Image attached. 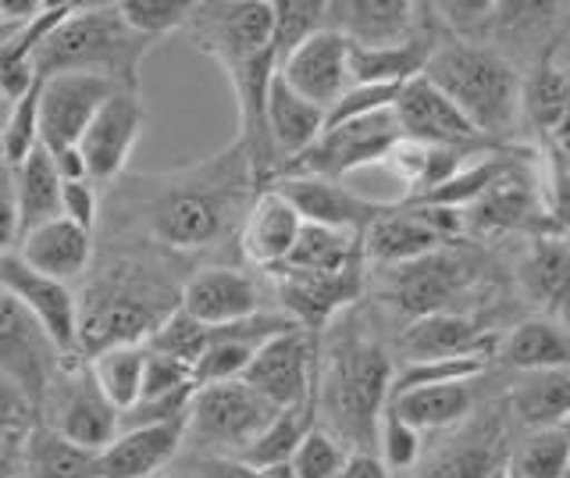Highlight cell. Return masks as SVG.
<instances>
[{"instance_id":"4fadbf2b","label":"cell","mask_w":570,"mask_h":478,"mask_svg":"<svg viewBox=\"0 0 570 478\" xmlns=\"http://www.w3.org/2000/svg\"><path fill=\"white\" fill-rule=\"evenodd\" d=\"M275 308L267 275H254L246 264H200L183 290V311L210 329H225Z\"/></svg>"},{"instance_id":"2e32d148","label":"cell","mask_w":570,"mask_h":478,"mask_svg":"<svg viewBox=\"0 0 570 478\" xmlns=\"http://www.w3.org/2000/svg\"><path fill=\"white\" fill-rule=\"evenodd\" d=\"M317 358H321V335H311L303 329L285 332L257 353V361L249 364L243 382L254 386L278 411L307 407L314 403V389H317Z\"/></svg>"},{"instance_id":"4dcf8cb0","label":"cell","mask_w":570,"mask_h":478,"mask_svg":"<svg viewBox=\"0 0 570 478\" xmlns=\"http://www.w3.org/2000/svg\"><path fill=\"white\" fill-rule=\"evenodd\" d=\"M567 37L549 43L542 55L524 68L521 115H524V129L539 136V150L549 144V136L557 133L560 118L567 111V100H570V61H563Z\"/></svg>"},{"instance_id":"52a82bcc","label":"cell","mask_w":570,"mask_h":478,"mask_svg":"<svg viewBox=\"0 0 570 478\" xmlns=\"http://www.w3.org/2000/svg\"><path fill=\"white\" fill-rule=\"evenodd\" d=\"M278 414V407L243 379L200 386L186 418L183 457H243Z\"/></svg>"},{"instance_id":"30bf717a","label":"cell","mask_w":570,"mask_h":478,"mask_svg":"<svg viewBox=\"0 0 570 478\" xmlns=\"http://www.w3.org/2000/svg\"><path fill=\"white\" fill-rule=\"evenodd\" d=\"M186 40L228 72L275 43V4L267 0H204L186 26Z\"/></svg>"},{"instance_id":"9f6ffc18","label":"cell","mask_w":570,"mask_h":478,"mask_svg":"<svg viewBox=\"0 0 570 478\" xmlns=\"http://www.w3.org/2000/svg\"><path fill=\"white\" fill-rule=\"evenodd\" d=\"M157 478H193L186 468H175V471H165V475H157Z\"/></svg>"},{"instance_id":"5bb4252c","label":"cell","mask_w":570,"mask_h":478,"mask_svg":"<svg viewBox=\"0 0 570 478\" xmlns=\"http://www.w3.org/2000/svg\"><path fill=\"white\" fill-rule=\"evenodd\" d=\"M396 115H400V126H403L406 139H417V144L450 147V150H463L474 157L517 150V147H499L495 139H489L450 97L439 90V86H432L424 76L403 86V94L396 100Z\"/></svg>"},{"instance_id":"f1b7e54d","label":"cell","mask_w":570,"mask_h":478,"mask_svg":"<svg viewBox=\"0 0 570 478\" xmlns=\"http://www.w3.org/2000/svg\"><path fill=\"white\" fill-rule=\"evenodd\" d=\"M450 243L453 240H445L439 228L424 218L421 207H410V204L396 201L389 215H382L367 228L364 251H367L371 269H400V264L421 261Z\"/></svg>"},{"instance_id":"816d5d0a","label":"cell","mask_w":570,"mask_h":478,"mask_svg":"<svg viewBox=\"0 0 570 478\" xmlns=\"http://www.w3.org/2000/svg\"><path fill=\"white\" fill-rule=\"evenodd\" d=\"M150 350V347H147ZM196 386V371L183 361H171L165 353H154L150 350V361H147V382H142V397L139 400H157V397H171L178 389H189Z\"/></svg>"},{"instance_id":"7c38bea8","label":"cell","mask_w":570,"mask_h":478,"mask_svg":"<svg viewBox=\"0 0 570 478\" xmlns=\"http://www.w3.org/2000/svg\"><path fill=\"white\" fill-rule=\"evenodd\" d=\"M0 282H4V296H14L18 304L40 322V329L50 335V343L58 347L65 361L86 358L79 290H71L68 282H58V279L29 269L14 251L0 254Z\"/></svg>"},{"instance_id":"8d00e7d4","label":"cell","mask_w":570,"mask_h":478,"mask_svg":"<svg viewBox=\"0 0 570 478\" xmlns=\"http://www.w3.org/2000/svg\"><path fill=\"white\" fill-rule=\"evenodd\" d=\"M14 478H100V453L68 442L47 425L32 432Z\"/></svg>"},{"instance_id":"f6af8a7d","label":"cell","mask_w":570,"mask_h":478,"mask_svg":"<svg viewBox=\"0 0 570 478\" xmlns=\"http://www.w3.org/2000/svg\"><path fill=\"white\" fill-rule=\"evenodd\" d=\"M424 453H428V436L417 432L414 425L403 421L389 407L382 418V432H379V457L385 460V468L392 475H414L421 468Z\"/></svg>"},{"instance_id":"83f0119b","label":"cell","mask_w":570,"mask_h":478,"mask_svg":"<svg viewBox=\"0 0 570 478\" xmlns=\"http://www.w3.org/2000/svg\"><path fill=\"white\" fill-rule=\"evenodd\" d=\"M11 251L40 275H50L71 286V282H82L86 272L94 269L97 236L68 218H53L40 228H32V233H26Z\"/></svg>"},{"instance_id":"ac0fdd59","label":"cell","mask_w":570,"mask_h":478,"mask_svg":"<svg viewBox=\"0 0 570 478\" xmlns=\"http://www.w3.org/2000/svg\"><path fill=\"white\" fill-rule=\"evenodd\" d=\"M142 126H147V104H142L139 90H118L100 108L94 126L86 129L79 150L86 157L89 179L100 189H115L125 179Z\"/></svg>"},{"instance_id":"6f0895ef","label":"cell","mask_w":570,"mask_h":478,"mask_svg":"<svg viewBox=\"0 0 570 478\" xmlns=\"http://www.w3.org/2000/svg\"><path fill=\"white\" fill-rule=\"evenodd\" d=\"M503 478H517V475H513V471H507V475H503Z\"/></svg>"},{"instance_id":"d4e9b609","label":"cell","mask_w":570,"mask_h":478,"mask_svg":"<svg viewBox=\"0 0 570 478\" xmlns=\"http://www.w3.org/2000/svg\"><path fill=\"white\" fill-rule=\"evenodd\" d=\"M278 189L296 204L303 222L311 225H328V228H346V233L367 236V228L389 215L396 201H371L364 193L350 189L346 183L335 179H311V175H289L278 179Z\"/></svg>"},{"instance_id":"ba28073f","label":"cell","mask_w":570,"mask_h":478,"mask_svg":"<svg viewBox=\"0 0 570 478\" xmlns=\"http://www.w3.org/2000/svg\"><path fill=\"white\" fill-rule=\"evenodd\" d=\"M43 425L82 450H107L121 432V411L104 397L89 358L65 361L43 397Z\"/></svg>"},{"instance_id":"d6a6232c","label":"cell","mask_w":570,"mask_h":478,"mask_svg":"<svg viewBox=\"0 0 570 478\" xmlns=\"http://www.w3.org/2000/svg\"><path fill=\"white\" fill-rule=\"evenodd\" d=\"M495 368L510 375L570 368V329L542 314L517 318L495 347Z\"/></svg>"},{"instance_id":"4316f807","label":"cell","mask_w":570,"mask_h":478,"mask_svg":"<svg viewBox=\"0 0 570 478\" xmlns=\"http://www.w3.org/2000/svg\"><path fill=\"white\" fill-rule=\"evenodd\" d=\"M186 453V421L121 429L107 450H100V478H157Z\"/></svg>"},{"instance_id":"e0dca14e","label":"cell","mask_w":570,"mask_h":478,"mask_svg":"<svg viewBox=\"0 0 570 478\" xmlns=\"http://www.w3.org/2000/svg\"><path fill=\"white\" fill-rule=\"evenodd\" d=\"M118 94V86L104 76L65 72L43 79L40 100V144L47 150H71L82 144L100 108Z\"/></svg>"},{"instance_id":"db71d44e","label":"cell","mask_w":570,"mask_h":478,"mask_svg":"<svg viewBox=\"0 0 570 478\" xmlns=\"http://www.w3.org/2000/svg\"><path fill=\"white\" fill-rule=\"evenodd\" d=\"M335 478H392V471L385 468V460L371 450H353L350 460L343 465Z\"/></svg>"},{"instance_id":"603a6c76","label":"cell","mask_w":570,"mask_h":478,"mask_svg":"<svg viewBox=\"0 0 570 478\" xmlns=\"http://www.w3.org/2000/svg\"><path fill=\"white\" fill-rule=\"evenodd\" d=\"M285 79L299 97L314 100L317 108L332 111L353 90V43L335 29H321L282 65Z\"/></svg>"},{"instance_id":"ee69618b","label":"cell","mask_w":570,"mask_h":478,"mask_svg":"<svg viewBox=\"0 0 570 478\" xmlns=\"http://www.w3.org/2000/svg\"><path fill=\"white\" fill-rule=\"evenodd\" d=\"M40 100H43V79L32 90L11 104L4 121V168L14 172L26 165V157L40 147Z\"/></svg>"},{"instance_id":"d590c367","label":"cell","mask_w":570,"mask_h":478,"mask_svg":"<svg viewBox=\"0 0 570 478\" xmlns=\"http://www.w3.org/2000/svg\"><path fill=\"white\" fill-rule=\"evenodd\" d=\"M356 264H367L364 236L346 233V228H328V225H303V236L296 243L293 257L282 269L293 272H314V275H335L350 272Z\"/></svg>"},{"instance_id":"8fae6325","label":"cell","mask_w":570,"mask_h":478,"mask_svg":"<svg viewBox=\"0 0 570 478\" xmlns=\"http://www.w3.org/2000/svg\"><path fill=\"white\" fill-rule=\"evenodd\" d=\"M267 279H272L275 308L282 314H289L303 332L325 335L346 311H353L356 304L367 300L371 264H356V269L335 272V275L278 269Z\"/></svg>"},{"instance_id":"5b68a950","label":"cell","mask_w":570,"mask_h":478,"mask_svg":"<svg viewBox=\"0 0 570 478\" xmlns=\"http://www.w3.org/2000/svg\"><path fill=\"white\" fill-rule=\"evenodd\" d=\"M157 40L142 37L121 14V4H79V11L53 32L36 55L43 79L89 72L111 79L118 90H139V68Z\"/></svg>"},{"instance_id":"ab89813d","label":"cell","mask_w":570,"mask_h":478,"mask_svg":"<svg viewBox=\"0 0 570 478\" xmlns=\"http://www.w3.org/2000/svg\"><path fill=\"white\" fill-rule=\"evenodd\" d=\"M517 478H567L570 475V429L521 432L510 457Z\"/></svg>"},{"instance_id":"1f68e13d","label":"cell","mask_w":570,"mask_h":478,"mask_svg":"<svg viewBox=\"0 0 570 478\" xmlns=\"http://www.w3.org/2000/svg\"><path fill=\"white\" fill-rule=\"evenodd\" d=\"M507 411L517 432L570 429V368L557 371H507Z\"/></svg>"},{"instance_id":"f907efd6","label":"cell","mask_w":570,"mask_h":478,"mask_svg":"<svg viewBox=\"0 0 570 478\" xmlns=\"http://www.w3.org/2000/svg\"><path fill=\"white\" fill-rule=\"evenodd\" d=\"M193 478H293V468H254L243 457H183Z\"/></svg>"},{"instance_id":"7a4b0ae2","label":"cell","mask_w":570,"mask_h":478,"mask_svg":"<svg viewBox=\"0 0 570 478\" xmlns=\"http://www.w3.org/2000/svg\"><path fill=\"white\" fill-rule=\"evenodd\" d=\"M196 269L200 264L136 236L97 233L94 269L79 282L86 358L111 347L147 343L183 308V290Z\"/></svg>"},{"instance_id":"d6986e66","label":"cell","mask_w":570,"mask_h":478,"mask_svg":"<svg viewBox=\"0 0 570 478\" xmlns=\"http://www.w3.org/2000/svg\"><path fill=\"white\" fill-rule=\"evenodd\" d=\"M503 340V329L478 314L442 311L428 314L421 322H410L392 335L400 361H435V358H492Z\"/></svg>"},{"instance_id":"e575fe53","label":"cell","mask_w":570,"mask_h":478,"mask_svg":"<svg viewBox=\"0 0 570 478\" xmlns=\"http://www.w3.org/2000/svg\"><path fill=\"white\" fill-rule=\"evenodd\" d=\"M471 162H478L474 154L417 144V139H403V144L389 154L385 168L392 172V179L403 186L400 204H410V201H421V197H428V193H435L439 186H445Z\"/></svg>"},{"instance_id":"f35d334b","label":"cell","mask_w":570,"mask_h":478,"mask_svg":"<svg viewBox=\"0 0 570 478\" xmlns=\"http://www.w3.org/2000/svg\"><path fill=\"white\" fill-rule=\"evenodd\" d=\"M314 425H317V407L314 403L282 411L257 436L254 447L243 453V460H246V465H254V468H285V465H293L299 442L311 436Z\"/></svg>"},{"instance_id":"6da1fadb","label":"cell","mask_w":570,"mask_h":478,"mask_svg":"<svg viewBox=\"0 0 570 478\" xmlns=\"http://www.w3.org/2000/svg\"><path fill=\"white\" fill-rule=\"evenodd\" d=\"M257 183L239 139L218 154L171 172H142L107 189L100 233L136 236L193 264H228L225 251L236 243L257 201Z\"/></svg>"},{"instance_id":"681fc988","label":"cell","mask_w":570,"mask_h":478,"mask_svg":"<svg viewBox=\"0 0 570 478\" xmlns=\"http://www.w3.org/2000/svg\"><path fill=\"white\" fill-rule=\"evenodd\" d=\"M61 218L76 222L86 233H100L104 222V201H100V186L94 179H79V183H65V197H61Z\"/></svg>"},{"instance_id":"b9f144b4","label":"cell","mask_w":570,"mask_h":478,"mask_svg":"<svg viewBox=\"0 0 570 478\" xmlns=\"http://www.w3.org/2000/svg\"><path fill=\"white\" fill-rule=\"evenodd\" d=\"M492 358H435V361H400L396 386L392 397L410 393L424 386H450V382H471L492 371Z\"/></svg>"},{"instance_id":"836d02e7","label":"cell","mask_w":570,"mask_h":478,"mask_svg":"<svg viewBox=\"0 0 570 478\" xmlns=\"http://www.w3.org/2000/svg\"><path fill=\"white\" fill-rule=\"evenodd\" d=\"M267 126L278 150L282 168L296 162L299 154H307L328 129V111L317 108L314 100L299 97L285 79H275L272 100H267Z\"/></svg>"},{"instance_id":"3957f363","label":"cell","mask_w":570,"mask_h":478,"mask_svg":"<svg viewBox=\"0 0 570 478\" xmlns=\"http://www.w3.org/2000/svg\"><path fill=\"white\" fill-rule=\"evenodd\" d=\"M396 347L385 340L382 318L371 304H356L321 335L317 358V425L328 429L346 450L379 447L382 418L396 386Z\"/></svg>"},{"instance_id":"7bdbcfd3","label":"cell","mask_w":570,"mask_h":478,"mask_svg":"<svg viewBox=\"0 0 570 478\" xmlns=\"http://www.w3.org/2000/svg\"><path fill=\"white\" fill-rule=\"evenodd\" d=\"M210 340H214V329L204 325V322H196V318L189 311L178 308L165 325H160L147 347L154 353H165V358L171 361H183L196 371V364H200L207 358V350H210Z\"/></svg>"},{"instance_id":"bcb514c9","label":"cell","mask_w":570,"mask_h":478,"mask_svg":"<svg viewBox=\"0 0 570 478\" xmlns=\"http://www.w3.org/2000/svg\"><path fill=\"white\" fill-rule=\"evenodd\" d=\"M118 4L136 32L160 43L168 32H186L196 0H118Z\"/></svg>"},{"instance_id":"9a60e30c","label":"cell","mask_w":570,"mask_h":478,"mask_svg":"<svg viewBox=\"0 0 570 478\" xmlns=\"http://www.w3.org/2000/svg\"><path fill=\"white\" fill-rule=\"evenodd\" d=\"M61 364L65 358L40 329V322L14 296H4V304H0V382L18 386L36 407H43V397Z\"/></svg>"},{"instance_id":"7dc6e473","label":"cell","mask_w":570,"mask_h":478,"mask_svg":"<svg viewBox=\"0 0 570 478\" xmlns=\"http://www.w3.org/2000/svg\"><path fill=\"white\" fill-rule=\"evenodd\" d=\"M353 450H346L328 429L314 425L311 436L299 442V450L293 457V478H335L343 471V465L350 460Z\"/></svg>"},{"instance_id":"f5cc1de1","label":"cell","mask_w":570,"mask_h":478,"mask_svg":"<svg viewBox=\"0 0 570 478\" xmlns=\"http://www.w3.org/2000/svg\"><path fill=\"white\" fill-rule=\"evenodd\" d=\"M542 175H546V201L549 215L557 222L563 236H570V165H563L560 157L542 154Z\"/></svg>"},{"instance_id":"680465c9","label":"cell","mask_w":570,"mask_h":478,"mask_svg":"<svg viewBox=\"0 0 570 478\" xmlns=\"http://www.w3.org/2000/svg\"><path fill=\"white\" fill-rule=\"evenodd\" d=\"M567 478H570V475H567Z\"/></svg>"},{"instance_id":"7402d4cb","label":"cell","mask_w":570,"mask_h":478,"mask_svg":"<svg viewBox=\"0 0 570 478\" xmlns=\"http://www.w3.org/2000/svg\"><path fill=\"white\" fill-rule=\"evenodd\" d=\"M65 179L53 154L40 144L22 168L8 172V197H4V251L22 240L32 228H40L53 218H61Z\"/></svg>"},{"instance_id":"484cf974","label":"cell","mask_w":570,"mask_h":478,"mask_svg":"<svg viewBox=\"0 0 570 478\" xmlns=\"http://www.w3.org/2000/svg\"><path fill=\"white\" fill-rule=\"evenodd\" d=\"M563 11H567L563 4H521V0L510 4V0H503V4L492 8V19L481 43H489L499 55H507L524 76V68L539 58L549 43H557L570 32Z\"/></svg>"},{"instance_id":"9c48e42d","label":"cell","mask_w":570,"mask_h":478,"mask_svg":"<svg viewBox=\"0 0 570 478\" xmlns=\"http://www.w3.org/2000/svg\"><path fill=\"white\" fill-rule=\"evenodd\" d=\"M406 139L396 108L374 111L364 118L343 121V126H328L325 136L317 144L299 154L296 162L282 168V179L289 175H311V179H335L343 183L346 175L371 168V165H385L389 154L396 150Z\"/></svg>"},{"instance_id":"8992f818","label":"cell","mask_w":570,"mask_h":478,"mask_svg":"<svg viewBox=\"0 0 570 478\" xmlns=\"http://www.w3.org/2000/svg\"><path fill=\"white\" fill-rule=\"evenodd\" d=\"M503 393L507 379L471 421L428 439V453L410 478H503L510 471L517 436H521Z\"/></svg>"},{"instance_id":"c3c4849f","label":"cell","mask_w":570,"mask_h":478,"mask_svg":"<svg viewBox=\"0 0 570 478\" xmlns=\"http://www.w3.org/2000/svg\"><path fill=\"white\" fill-rule=\"evenodd\" d=\"M400 94H403V86H353V90L328 111V126H343V121L396 108Z\"/></svg>"},{"instance_id":"ffe728a7","label":"cell","mask_w":570,"mask_h":478,"mask_svg":"<svg viewBox=\"0 0 570 478\" xmlns=\"http://www.w3.org/2000/svg\"><path fill=\"white\" fill-rule=\"evenodd\" d=\"M513 290L528 311L570 329V236L528 240L513 257Z\"/></svg>"},{"instance_id":"60d3db41","label":"cell","mask_w":570,"mask_h":478,"mask_svg":"<svg viewBox=\"0 0 570 478\" xmlns=\"http://www.w3.org/2000/svg\"><path fill=\"white\" fill-rule=\"evenodd\" d=\"M328 29L325 0H275V61L278 72L314 32Z\"/></svg>"},{"instance_id":"f546056e","label":"cell","mask_w":570,"mask_h":478,"mask_svg":"<svg viewBox=\"0 0 570 478\" xmlns=\"http://www.w3.org/2000/svg\"><path fill=\"white\" fill-rule=\"evenodd\" d=\"M421 4L410 0H335L328 4V29L343 32L356 47H396L414 37Z\"/></svg>"},{"instance_id":"11a10c76","label":"cell","mask_w":570,"mask_h":478,"mask_svg":"<svg viewBox=\"0 0 570 478\" xmlns=\"http://www.w3.org/2000/svg\"><path fill=\"white\" fill-rule=\"evenodd\" d=\"M542 154H552V157H560L563 165H570V100H567V111L560 118V126L557 133L549 136V144L542 147Z\"/></svg>"},{"instance_id":"277c9868","label":"cell","mask_w":570,"mask_h":478,"mask_svg":"<svg viewBox=\"0 0 570 478\" xmlns=\"http://www.w3.org/2000/svg\"><path fill=\"white\" fill-rule=\"evenodd\" d=\"M424 79L439 86L474 126L495 139L499 147H521L517 129L524 126L521 115V68L495 47L481 40H460L445 29V40L428 61Z\"/></svg>"},{"instance_id":"44dd1931","label":"cell","mask_w":570,"mask_h":478,"mask_svg":"<svg viewBox=\"0 0 570 478\" xmlns=\"http://www.w3.org/2000/svg\"><path fill=\"white\" fill-rule=\"evenodd\" d=\"M507 371L495 368L489 375L471 379V382H450V386H424V389H410V393L392 397V411H396L403 421L414 425L417 432H424L428 439L442 436V432H453L460 429L463 421H471L485 400L503 386Z\"/></svg>"},{"instance_id":"cb8c5ba5","label":"cell","mask_w":570,"mask_h":478,"mask_svg":"<svg viewBox=\"0 0 570 478\" xmlns=\"http://www.w3.org/2000/svg\"><path fill=\"white\" fill-rule=\"evenodd\" d=\"M303 215L296 204L285 197L278 186L257 193L254 207L243 222L239 233V261L246 269H257L261 275L278 272L285 261L293 257L296 243L303 236Z\"/></svg>"},{"instance_id":"74e56055","label":"cell","mask_w":570,"mask_h":478,"mask_svg":"<svg viewBox=\"0 0 570 478\" xmlns=\"http://www.w3.org/2000/svg\"><path fill=\"white\" fill-rule=\"evenodd\" d=\"M147 361L150 350L147 343H129V347H111L89 358V368L104 389V397L111 400L118 411H132L142 397V382H147Z\"/></svg>"}]
</instances>
